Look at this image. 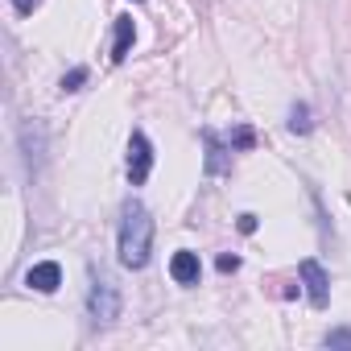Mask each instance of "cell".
<instances>
[{"mask_svg": "<svg viewBox=\"0 0 351 351\" xmlns=\"http://www.w3.org/2000/svg\"><path fill=\"white\" fill-rule=\"evenodd\" d=\"M132 42H136V25L132 17H116V42H112V62H124L132 54Z\"/></svg>", "mask_w": 351, "mask_h": 351, "instance_id": "cell-7", "label": "cell"}, {"mask_svg": "<svg viewBox=\"0 0 351 351\" xmlns=\"http://www.w3.org/2000/svg\"><path fill=\"white\" fill-rule=\"evenodd\" d=\"M322 343H326V347H351V330H330Z\"/></svg>", "mask_w": 351, "mask_h": 351, "instance_id": "cell-12", "label": "cell"}, {"mask_svg": "<svg viewBox=\"0 0 351 351\" xmlns=\"http://www.w3.org/2000/svg\"><path fill=\"white\" fill-rule=\"evenodd\" d=\"M38 5H42V0H13V9H17L21 17H29V13H34Z\"/></svg>", "mask_w": 351, "mask_h": 351, "instance_id": "cell-13", "label": "cell"}, {"mask_svg": "<svg viewBox=\"0 0 351 351\" xmlns=\"http://www.w3.org/2000/svg\"><path fill=\"white\" fill-rule=\"evenodd\" d=\"M236 228H240L244 236H252V232H256V215H240V219H236Z\"/></svg>", "mask_w": 351, "mask_h": 351, "instance_id": "cell-14", "label": "cell"}, {"mask_svg": "<svg viewBox=\"0 0 351 351\" xmlns=\"http://www.w3.org/2000/svg\"><path fill=\"white\" fill-rule=\"evenodd\" d=\"M87 83V66H75L71 75H62V91H79Z\"/></svg>", "mask_w": 351, "mask_h": 351, "instance_id": "cell-10", "label": "cell"}, {"mask_svg": "<svg viewBox=\"0 0 351 351\" xmlns=\"http://www.w3.org/2000/svg\"><path fill=\"white\" fill-rule=\"evenodd\" d=\"M153 252V219L141 203H124V219H120V265L124 269H145Z\"/></svg>", "mask_w": 351, "mask_h": 351, "instance_id": "cell-1", "label": "cell"}, {"mask_svg": "<svg viewBox=\"0 0 351 351\" xmlns=\"http://www.w3.org/2000/svg\"><path fill=\"white\" fill-rule=\"evenodd\" d=\"M310 128H314L310 108H306V104H293V108H289V132H310Z\"/></svg>", "mask_w": 351, "mask_h": 351, "instance_id": "cell-9", "label": "cell"}, {"mask_svg": "<svg viewBox=\"0 0 351 351\" xmlns=\"http://www.w3.org/2000/svg\"><path fill=\"white\" fill-rule=\"evenodd\" d=\"M232 145H236V149H252V145H256V132H252V128H236V132H232Z\"/></svg>", "mask_w": 351, "mask_h": 351, "instance_id": "cell-11", "label": "cell"}, {"mask_svg": "<svg viewBox=\"0 0 351 351\" xmlns=\"http://www.w3.org/2000/svg\"><path fill=\"white\" fill-rule=\"evenodd\" d=\"M203 141H207V173H228V157H223L219 136L207 128V132H203Z\"/></svg>", "mask_w": 351, "mask_h": 351, "instance_id": "cell-8", "label": "cell"}, {"mask_svg": "<svg viewBox=\"0 0 351 351\" xmlns=\"http://www.w3.org/2000/svg\"><path fill=\"white\" fill-rule=\"evenodd\" d=\"M169 277L178 281V285H199V277H203V265H199V252H173V261H169Z\"/></svg>", "mask_w": 351, "mask_h": 351, "instance_id": "cell-5", "label": "cell"}, {"mask_svg": "<svg viewBox=\"0 0 351 351\" xmlns=\"http://www.w3.org/2000/svg\"><path fill=\"white\" fill-rule=\"evenodd\" d=\"M87 310H91V318L95 322H116L120 318V293H116V285L99 273L95 281H91V293H87Z\"/></svg>", "mask_w": 351, "mask_h": 351, "instance_id": "cell-2", "label": "cell"}, {"mask_svg": "<svg viewBox=\"0 0 351 351\" xmlns=\"http://www.w3.org/2000/svg\"><path fill=\"white\" fill-rule=\"evenodd\" d=\"M298 277H302V285L310 293V306L314 310H326V302H330V277H326V269L318 261H302L298 265Z\"/></svg>", "mask_w": 351, "mask_h": 351, "instance_id": "cell-4", "label": "cell"}, {"mask_svg": "<svg viewBox=\"0 0 351 351\" xmlns=\"http://www.w3.org/2000/svg\"><path fill=\"white\" fill-rule=\"evenodd\" d=\"M25 285L38 289V293H54V289L62 285V269H58V261H42V265H34V269L25 273Z\"/></svg>", "mask_w": 351, "mask_h": 351, "instance_id": "cell-6", "label": "cell"}, {"mask_svg": "<svg viewBox=\"0 0 351 351\" xmlns=\"http://www.w3.org/2000/svg\"><path fill=\"white\" fill-rule=\"evenodd\" d=\"M149 169H153V145H149L145 132H132L128 136V182L145 186L149 182Z\"/></svg>", "mask_w": 351, "mask_h": 351, "instance_id": "cell-3", "label": "cell"}, {"mask_svg": "<svg viewBox=\"0 0 351 351\" xmlns=\"http://www.w3.org/2000/svg\"><path fill=\"white\" fill-rule=\"evenodd\" d=\"M236 269H240V256H228V252H223V256H219V273H236Z\"/></svg>", "mask_w": 351, "mask_h": 351, "instance_id": "cell-15", "label": "cell"}]
</instances>
